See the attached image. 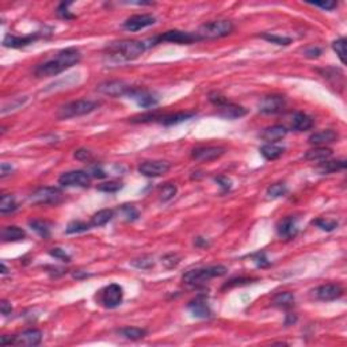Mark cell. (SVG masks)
<instances>
[{"label":"cell","instance_id":"obj_16","mask_svg":"<svg viewBox=\"0 0 347 347\" xmlns=\"http://www.w3.org/2000/svg\"><path fill=\"white\" fill-rule=\"evenodd\" d=\"M156 23V18L151 15V14H137L133 17L128 18L124 22V29L129 30V31H138L145 27L153 26Z\"/></svg>","mask_w":347,"mask_h":347},{"label":"cell","instance_id":"obj_12","mask_svg":"<svg viewBox=\"0 0 347 347\" xmlns=\"http://www.w3.org/2000/svg\"><path fill=\"white\" fill-rule=\"evenodd\" d=\"M96 90L105 95L113 96H128V94L133 90V87L128 83L122 82V80H110V82H105L96 87Z\"/></svg>","mask_w":347,"mask_h":347},{"label":"cell","instance_id":"obj_4","mask_svg":"<svg viewBox=\"0 0 347 347\" xmlns=\"http://www.w3.org/2000/svg\"><path fill=\"white\" fill-rule=\"evenodd\" d=\"M99 102L90 99H79L65 103L64 106L58 109L57 117L60 120H68V118H75V117L86 116L90 114L94 110L99 108Z\"/></svg>","mask_w":347,"mask_h":347},{"label":"cell","instance_id":"obj_43","mask_svg":"<svg viewBox=\"0 0 347 347\" xmlns=\"http://www.w3.org/2000/svg\"><path fill=\"white\" fill-rule=\"evenodd\" d=\"M124 187V185L120 182H114V181H110V182L100 183L98 186V190L103 191V193H116V191L121 190Z\"/></svg>","mask_w":347,"mask_h":347},{"label":"cell","instance_id":"obj_37","mask_svg":"<svg viewBox=\"0 0 347 347\" xmlns=\"http://www.w3.org/2000/svg\"><path fill=\"white\" fill-rule=\"evenodd\" d=\"M288 193V187L285 183H273L271 186L267 189V195L269 198H280Z\"/></svg>","mask_w":347,"mask_h":347},{"label":"cell","instance_id":"obj_8","mask_svg":"<svg viewBox=\"0 0 347 347\" xmlns=\"http://www.w3.org/2000/svg\"><path fill=\"white\" fill-rule=\"evenodd\" d=\"M62 201V191L58 187H40L30 195V202L36 205H58Z\"/></svg>","mask_w":347,"mask_h":347},{"label":"cell","instance_id":"obj_32","mask_svg":"<svg viewBox=\"0 0 347 347\" xmlns=\"http://www.w3.org/2000/svg\"><path fill=\"white\" fill-rule=\"evenodd\" d=\"M118 334L129 340H138V339L144 338L147 335V331L144 328H138V327H124L118 330Z\"/></svg>","mask_w":347,"mask_h":347},{"label":"cell","instance_id":"obj_38","mask_svg":"<svg viewBox=\"0 0 347 347\" xmlns=\"http://www.w3.org/2000/svg\"><path fill=\"white\" fill-rule=\"evenodd\" d=\"M260 37L263 38V40H266V41L271 42V44H277V45H289L290 42H292V38L289 37H284V36H277V34H262Z\"/></svg>","mask_w":347,"mask_h":347},{"label":"cell","instance_id":"obj_51","mask_svg":"<svg viewBox=\"0 0 347 347\" xmlns=\"http://www.w3.org/2000/svg\"><path fill=\"white\" fill-rule=\"evenodd\" d=\"M87 172L90 174L91 177H94V178H105L106 177V172L100 167H98V165H92Z\"/></svg>","mask_w":347,"mask_h":347},{"label":"cell","instance_id":"obj_23","mask_svg":"<svg viewBox=\"0 0 347 347\" xmlns=\"http://www.w3.org/2000/svg\"><path fill=\"white\" fill-rule=\"evenodd\" d=\"M338 138H339L338 133L335 132V130H331V129H327V130H322V132L314 133V134L308 138V141H309L310 145L323 147V145L335 143Z\"/></svg>","mask_w":347,"mask_h":347},{"label":"cell","instance_id":"obj_9","mask_svg":"<svg viewBox=\"0 0 347 347\" xmlns=\"http://www.w3.org/2000/svg\"><path fill=\"white\" fill-rule=\"evenodd\" d=\"M90 182H91V175L82 169L68 171L58 178V183L64 187H88Z\"/></svg>","mask_w":347,"mask_h":347},{"label":"cell","instance_id":"obj_25","mask_svg":"<svg viewBox=\"0 0 347 347\" xmlns=\"http://www.w3.org/2000/svg\"><path fill=\"white\" fill-rule=\"evenodd\" d=\"M314 126V120L302 112L294 113L292 117V129L297 132H305Z\"/></svg>","mask_w":347,"mask_h":347},{"label":"cell","instance_id":"obj_50","mask_svg":"<svg viewBox=\"0 0 347 347\" xmlns=\"http://www.w3.org/2000/svg\"><path fill=\"white\" fill-rule=\"evenodd\" d=\"M163 263L165 265V267L172 269V267H175L179 263V258L175 254H168V255H165L163 258Z\"/></svg>","mask_w":347,"mask_h":347},{"label":"cell","instance_id":"obj_34","mask_svg":"<svg viewBox=\"0 0 347 347\" xmlns=\"http://www.w3.org/2000/svg\"><path fill=\"white\" fill-rule=\"evenodd\" d=\"M29 225L38 236H41L42 239H48V237L50 236L49 223L42 221V220H33V221H30Z\"/></svg>","mask_w":347,"mask_h":347},{"label":"cell","instance_id":"obj_36","mask_svg":"<svg viewBox=\"0 0 347 347\" xmlns=\"http://www.w3.org/2000/svg\"><path fill=\"white\" fill-rule=\"evenodd\" d=\"M332 49L336 54H338L339 60L342 61V64H346V38H338L332 42Z\"/></svg>","mask_w":347,"mask_h":347},{"label":"cell","instance_id":"obj_26","mask_svg":"<svg viewBox=\"0 0 347 347\" xmlns=\"http://www.w3.org/2000/svg\"><path fill=\"white\" fill-rule=\"evenodd\" d=\"M344 168H346V160H324L319 163L316 171L322 175H326V174L342 171Z\"/></svg>","mask_w":347,"mask_h":347},{"label":"cell","instance_id":"obj_11","mask_svg":"<svg viewBox=\"0 0 347 347\" xmlns=\"http://www.w3.org/2000/svg\"><path fill=\"white\" fill-rule=\"evenodd\" d=\"M138 172L144 177H148V178H157V177H161L164 175L171 169V163L164 160H148L143 161L140 165H138Z\"/></svg>","mask_w":347,"mask_h":347},{"label":"cell","instance_id":"obj_59","mask_svg":"<svg viewBox=\"0 0 347 347\" xmlns=\"http://www.w3.org/2000/svg\"><path fill=\"white\" fill-rule=\"evenodd\" d=\"M2 273H3V274L7 273V267H6L5 263H2Z\"/></svg>","mask_w":347,"mask_h":347},{"label":"cell","instance_id":"obj_56","mask_svg":"<svg viewBox=\"0 0 347 347\" xmlns=\"http://www.w3.org/2000/svg\"><path fill=\"white\" fill-rule=\"evenodd\" d=\"M194 244L195 247H207V246H209V243H207L205 239H202V237H197V239L194 240Z\"/></svg>","mask_w":347,"mask_h":347},{"label":"cell","instance_id":"obj_5","mask_svg":"<svg viewBox=\"0 0 347 347\" xmlns=\"http://www.w3.org/2000/svg\"><path fill=\"white\" fill-rule=\"evenodd\" d=\"M235 26L231 21L221 19V21H212L203 23L198 29V34L201 40H216V38L227 37L233 31Z\"/></svg>","mask_w":347,"mask_h":347},{"label":"cell","instance_id":"obj_48","mask_svg":"<svg viewBox=\"0 0 347 347\" xmlns=\"http://www.w3.org/2000/svg\"><path fill=\"white\" fill-rule=\"evenodd\" d=\"M74 157H75V159H76V160L90 161L92 159V153L90 152L88 149L80 148V149H78V151H75Z\"/></svg>","mask_w":347,"mask_h":347},{"label":"cell","instance_id":"obj_21","mask_svg":"<svg viewBox=\"0 0 347 347\" xmlns=\"http://www.w3.org/2000/svg\"><path fill=\"white\" fill-rule=\"evenodd\" d=\"M195 113L193 112H179L172 113V114H159L157 113L156 122L164 125V126H171V125H178L181 122L190 120L191 117H194Z\"/></svg>","mask_w":347,"mask_h":347},{"label":"cell","instance_id":"obj_24","mask_svg":"<svg viewBox=\"0 0 347 347\" xmlns=\"http://www.w3.org/2000/svg\"><path fill=\"white\" fill-rule=\"evenodd\" d=\"M286 134H288V129H286L285 126L274 125V126L266 128L265 130H263V133H262V138L265 141H267L269 144H274V143L281 141Z\"/></svg>","mask_w":347,"mask_h":347},{"label":"cell","instance_id":"obj_47","mask_svg":"<svg viewBox=\"0 0 347 347\" xmlns=\"http://www.w3.org/2000/svg\"><path fill=\"white\" fill-rule=\"evenodd\" d=\"M251 258L254 259V262L256 263V266H258V267H260V269H263V267H269L270 266V262L267 260V258H266L265 252H258V254H254Z\"/></svg>","mask_w":347,"mask_h":347},{"label":"cell","instance_id":"obj_6","mask_svg":"<svg viewBox=\"0 0 347 347\" xmlns=\"http://www.w3.org/2000/svg\"><path fill=\"white\" fill-rule=\"evenodd\" d=\"M197 41H201V37L197 33H189V31H182V30H169L164 34L152 38L149 45H156L160 42H174L179 45H185V44L187 45V44H193Z\"/></svg>","mask_w":347,"mask_h":347},{"label":"cell","instance_id":"obj_3","mask_svg":"<svg viewBox=\"0 0 347 347\" xmlns=\"http://www.w3.org/2000/svg\"><path fill=\"white\" fill-rule=\"evenodd\" d=\"M228 273V269L223 265L209 266V267H199V269L189 270L186 274H183V282L191 286H199L211 281L212 278L223 277Z\"/></svg>","mask_w":347,"mask_h":347},{"label":"cell","instance_id":"obj_54","mask_svg":"<svg viewBox=\"0 0 347 347\" xmlns=\"http://www.w3.org/2000/svg\"><path fill=\"white\" fill-rule=\"evenodd\" d=\"M13 171V165L9 164V163H2V165H0V177L2 178H6L7 175H11Z\"/></svg>","mask_w":347,"mask_h":347},{"label":"cell","instance_id":"obj_10","mask_svg":"<svg viewBox=\"0 0 347 347\" xmlns=\"http://www.w3.org/2000/svg\"><path fill=\"white\" fill-rule=\"evenodd\" d=\"M286 108V98L284 95H273L263 96L258 103V110L263 114H278L282 113Z\"/></svg>","mask_w":347,"mask_h":347},{"label":"cell","instance_id":"obj_1","mask_svg":"<svg viewBox=\"0 0 347 347\" xmlns=\"http://www.w3.org/2000/svg\"><path fill=\"white\" fill-rule=\"evenodd\" d=\"M82 58V54L75 48H66L56 53V56L46 61L38 64L34 68V75L37 78H46V76H56L61 74L71 66L76 65Z\"/></svg>","mask_w":347,"mask_h":347},{"label":"cell","instance_id":"obj_13","mask_svg":"<svg viewBox=\"0 0 347 347\" xmlns=\"http://www.w3.org/2000/svg\"><path fill=\"white\" fill-rule=\"evenodd\" d=\"M312 296L319 301H334L343 296V288L339 284H326L312 290Z\"/></svg>","mask_w":347,"mask_h":347},{"label":"cell","instance_id":"obj_27","mask_svg":"<svg viewBox=\"0 0 347 347\" xmlns=\"http://www.w3.org/2000/svg\"><path fill=\"white\" fill-rule=\"evenodd\" d=\"M259 152L262 156L265 157L266 160H277V159H280V157L284 155V152H285V148L284 147H281V145H277V144H265L262 145L259 148Z\"/></svg>","mask_w":347,"mask_h":347},{"label":"cell","instance_id":"obj_35","mask_svg":"<svg viewBox=\"0 0 347 347\" xmlns=\"http://www.w3.org/2000/svg\"><path fill=\"white\" fill-rule=\"evenodd\" d=\"M91 229V224L84 223V221H72L68 224L65 232L68 235H74V233H82V232H87Z\"/></svg>","mask_w":347,"mask_h":347},{"label":"cell","instance_id":"obj_15","mask_svg":"<svg viewBox=\"0 0 347 347\" xmlns=\"http://www.w3.org/2000/svg\"><path fill=\"white\" fill-rule=\"evenodd\" d=\"M225 153L224 147H197L191 151L190 156L193 160L197 161H212L220 159Z\"/></svg>","mask_w":347,"mask_h":347},{"label":"cell","instance_id":"obj_20","mask_svg":"<svg viewBox=\"0 0 347 347\" xmlns=\"http://www.w3.org/2000/svg\"><path fill=\"white\" fill-rule=\"evenodd\" d=\"M41 37H42L41 31L29 34V36H23V37L7 36V37L3 40V45L7 46V48H25V46L33 44V42H36L38 38H41Z\"/></svg>","mask_w":347,"mask_h":347},{"label":"cell","instance_id":"obj_42","mask_svg":"<svg viewBox=\"0 0 347 347\" xmlns=\"http://www.w3.org/2000/svg\"><path fill=\"white\" fill-rule=\"evenodd\" d=\"M132 266H134V267H137V269L148 270V269H152L153 266H155V262H153V259L151 258V256H143V258H138V259L132 260Z\"/></svg>","mask_w":347,"mask_h":347},{"label":"cell","instance_id":"obj_17","mask_svg":"<svg viewBox=\"0 0 347 347\" xmlns=\"http://www.w3.org/2000/svg\"><path fill=\"white\" fill-rule=\"evenodd\" d=\"M187 309L197 319H209L212 316L211 306L207 304L206 297L203 294H198L197 297L193 298L189 304H187Z\"/></svg>","mask_w":347,"mask_h":347},{"label":"cell","instance_id":"obj_53","mask_svg":"<svg viewBox=\"0 0 347 347\" xmlns=\"http://www.w3.org/2000/svg\"><path fill=\"white\" fill-rule=\"evenodd\" d=\"M215 181L217 183H220V186L223 187L224 190H229V189H231L232 182H231V179L227 178V177H217Z\"/></svg>","mask_w":347,"mask_h":347},{"label":"cell","instance_id":"obj_45","mask_svg":"<svg viewBox=\"0 0 347 347\" xmlns=\"http://www.w3.org/2000/svg\"><path fill=\"white\" fill-rule=\"evenodd\" d=\"M70 6H71L70 2H66V3L64 2V3H61V5L58 6V9H57V11H56V13H57V15L61 18V19L70 21V19H74V18H76L74 14H71V11L68 10V7H70Z\"/></svg>","mask_w":347,"mask_h":347},{"label":"cell","instance_id":"obj_2","mask_svg":"<svg viewBox=\"0 0 347 347\" xmlns=\"http://www.w3.org/2000/svg\"><path fill=\"white\" fill-rule=\"evenodd\" d=\"M147 42L137 40H125V41L112 42L106 46V57L112 62H125L136 60L147 49Z\"/></svg>","mask_w":347,"mask_h":347},{"label":"cell","instance_id":"obj_55","mask_svg":"<svg viewBox=\"0 0 347 347\" xmlns=\"http://www.w3.org/2000/svg\"><path fill=\"white\" fill-rule=\"evenodd\" d=\"M0 310H2V315H3V316H9V315L11 314V310H13L11 304H10L9 301H6V300H2V301H0Z\"/></svg>","mask_w":347,"mask_h":347},{"label":"cell","instance_id":"obj_44","mask_svg":"<svg viewBox=\"0 0 347 347\" xmlns=\"http://www.w3.org/2000/svg\"><path fill=\"white\" fill-rule=\"evenodd\" d=\"M121 212H122V216L128 221H134V220L138 219V212H137V209L133 205H122Z\"/></svg>","mask_w":347,"mask_h":347},{"label":"cell","instance_id":"obj_31","mask_svg":"<svg viewBox=\"0 0 347 347\" xmlns=\"http://www.w3.org/2000/svg\"><path fill=\"white\" fill-rule=\"evenodd\" d=\"M113 217H114L113 209H102L92 216L90 224H91V227H103L105 224H108Z\"/></svg>","mask_w":347,"mask_h":347},{"label":"cell","instance_id":"obj_40","mask_svg":"<svg viewBox=\"0 0 347 347\" xmlns=\"http://www.w3.org/2000/svg\"><path fill=\"white\" fill-rule=\"evenodd\" d=\"M314 225H316L318 228H320L322 231L331 232L338 228V221H334V220H324V219H318L312 221Z\"/></svg>","mask_w":347,"mask_h":347},{"label":"cell","instance_id":"obj_29","mask_svg":"<svg viewBox=\"0 0 347 347\" xmlns=\"http://www.w3.org/2000/svg\"><path fill=\"white\" fill-rule=\"evenodd\" d=\"M26 237V232L19 227L11 225V227L3 228L2 231V239L3 241H21Z\"/></svg>","mask_w":347,"mask_h":347},{"label":"cell","instance_id":"obj_30","mask_svg":"<svg viewBox=\"0 0 347 347\" xmlns=\"http://www.w3.org/2000/svg\"><path fill=\"white\" fill-rule=\"evenodd\" d=\"M294 302H296V298L290 292H281L273 297V305L281 308V309H290L294 305Z\"/></svg>","mask_w":347,"mask_h":347},{"label":"cell","instance_id":"obj_58","mask_svg":"<svg viewBox=\"0 0 347 347\" xmlns=\"http://www.w3.org/2000/svg\"><path fill=\"white\" fill-rule=\"evenodd\" d=\"M86 277H90V274L83 273V271H76V273H74V278H76V280H80V278H86Z\"/></svg>","mask_w":347,"mask_h":347},{"label":"cell","instance_id":"obj_49","mask_svg":"<svg viewBox=\"0 0 347 347\" xmlns=\"http://www.w3.org/2000/svg\"><path fill=\"white\" fill-rule=\"evenodd\" d=\"M309 5L315 6V7H320L323 10H327V11H331V10H334L338 6V3L332 2V0H328V2H309Z\"/></svg>","mask_w":347,"mask_h":347},{"label":"cell","instance_id":"obj_28","mask_svg":"<svg viewBox=\"0 0 347 347\" xmlns=\"http://www.w3.org/2000/svg\"><path fill=\"white\" fill-rule=\"evenodd\" d=\"M332 156V151L326 147H315L305 152V159L309 161H324Z\"/></svg>","mask_w":347,"mask_h":347},{"label":"cell","instance_id":"obj_52","mask_svg":"<svg viewBox=\"0 0 347 347\" xmlns=\"http://www.w3.org/2000/svg\"><path fill=\"white\" fill-rule=\"evenodd\" d=\"M322 54V49L318 46H310L308 49H305V56L309 58H318Z\"/></svg>","mask_w":347,"mask_h":347},{"label":"cell","instance_id":"obj_46","mask_svg":"<svg viewBox=\"0 0 347 347\" xmlns=\"http://www.w3.org/2000/svg\"><path fill=\"white\" fill-rule=\"evenodd\" d=\"M49 255L56 258V259L61 260V262H66V263L71 260V256L66 254L65 250H61V248H52L49 251Z\"/></svg>","mask_w":347,"mask_h":347},{"label":"cell","instance_id":"obj_18","mask_svg":"<svg viewBox=\"0 0 347 347\" xmlns=\"http://www.w3.org/2000/svg\"><path fill=\"white\" fill-rule=\"evenodd\" d=\"M277 233L281 239H294L298 233L297 217L288 216V217H285L284 220H281L277 225Z\"/></svg>","mask_w":347,"mask_h":347},{"label":"cell","instance_id":"obj_14","mask_svg":"<svg viewBox=\"0 0 347 347\" xmlns=\"http://www.w3.org/2000/svg\"><path fill=\"white\" fill-rule=\"evenodd\" d=\"M42 340V332L36 328H30L18 335L11 336V344L15 346H26V347H34L38 346Z\"/></svg>","mask_w":347,"mask_h":347},{"label":"cell","instance_id":"obj_41","mask_svg":"<svg viewBox=\"0 0 347 347\" xmlns=\"http://www.w3.org/2000/svg\"><path fill=\"white\" fill-rule=\"evenodd\" d=\"M252 281H256V280H255V278H248V277L232 278V280H229V281L224 284V285H223V290L231 289V288H235V286L248 285V284H251Z\"/></svg>","mask_w":347,"mask_h":347},{"label":"cell","instance_id":"obj_33","mask_svg":"<svg viewBox=\"0 0 347 347\" xmlns=\"http://www.w3.org/2000/svg\"><path fill=\"white\" fill-rule=\"evenodd\" d=\"M18 209V203L13 195L3 194L0 198V213L2 215H7V213H13Z\"/></svg>","mask_w":347,"mask_h":347},{"label":"cell","instance_id":"obj_39","mask_svg":"<svg viewBox=\"0 0 347 347\" xmlns=\"http://www.w3.org/2000/svg\"><path fill=\"white\" fill-rule=\"evenodd\" d=\"M175 194H177V186H175V185H171V183L164 185V186L160 189V193H159V195H160V201H163V202H167L169 199H172L174 197H175Z\"/></svg>","mask_w":347,"mask_h":347},{"label":"cell","instance_id":"obj_57","mask_svg":"<svg viewBox=\"0 0 347 347\" xmlns=\"http://www.w3.org/2000/svg\"><path fill=\"white\" fill-rule=\"evenodd\" d=\"M296 322H297V316H296V315H292V314L286 315V322H285L286 326H289V324L296 323Z\"/></svg>","mask_w":347,"mask_h":347},{"label":"cell","instance_id":"obj_19","mask_svg":"<svg viewBox=\"0 0 347 347\" xmlns=\"http://www.w3.org/2000/svg\"><path fill=\"white\" fill-rule=\"evenodd\" d=\"M247 114V109H244L240 105L232 103L227 100L225 103L221 105L217 108V116L223 117L225 120H236V118H241Z\"/></svg>","mask_w":347,"mask_h":347},{"label":"cell","instance_id":"obj_22","mask_svg":"<svg viewBox=\"0 0 347 347\" xmlns=\"http://www.w3.org/2000/svg\"><path fill=\"white\" fill-rule=\"evenodd\" d=\"M129 99L136 100L137 105L141 108H152L155 105H157V98L151 94V92L141 90V88H136L133 87V90L128 94Z\"/></svg>","mask_w":347,"mask_h":347},{"label":"cell","instance_id":"obj_7","mask_svg":"<svg viewBox=\"0 0 347 347\" xmlns=\"http://www.w3.org/2000/svg\"><path fill=\"white\" fill-rule=\"evenodd\" d=\"M100 305H103L108 309H114L121 305L122 298H124V289L118 284H110L105 286L103 289L98 293Z\"/></svg>","mask_w":347,"mask_h":347}]
</instances>
